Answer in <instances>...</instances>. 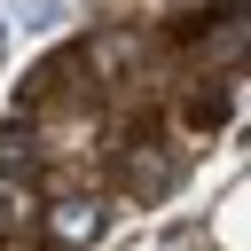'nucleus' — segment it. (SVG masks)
Instances as JSON below:
<instances>
[{
    "instance_id": "obj_2",
    "label": "nucleus",
    "mask_w": 251,
    "mask_h": 251,
    "mask_svg": "<svg viewBox=\"0 0 251 251\" xmlns=\"http://www.w3.org/2000/svg\"><path fill=\"white\" fill-rule=\"evenodd\" d=\"M31 173H39L31 133H24V126H0V180H31Z\"/></svg>"
},
{
    "instance_id": "obj_1",
    "label": "nucleus",
    "mask_w": 251,
    "mask_h": 251,
    "mask_svg": "<svg viewBox=\"0 0 251 251\" xmlns=\"http://www.w3.org/2000/svg\"><path fill=\"white\" fill-rule=\"evenodd\" d=\"M102 227H110V204H102V196H63V204H47V243H55V251H86V243H102Z\"/></svg>"
},
{
    "instance_id": "obj_3",
    "label": "nucleus",
    "mask_w": 251,
    "mask_h": 251,
    "mask_svg": "<svg viewBox=\"0 0 251 251\" xmlns=\"http://www.w3.org/2000/svg\"><path fill=\"white\" fill-rule=\"evenodd\" d=\"M16 235V204H8V188H0V243Z\"/></svg>"
}]
</instances>
